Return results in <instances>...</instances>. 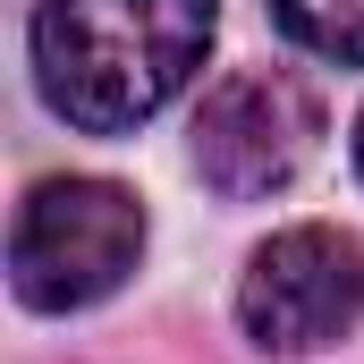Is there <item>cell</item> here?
<instances>
[{
	"label": "cell",
	"instance_id": "obj_2",
	"mask_svg": "<svg viewBox=\"0 0 364 364\" xmlns=\"http://www.w3.org/2000/svg\"><path fill=\"white\" fill-rule=\"evenodd\" d=\"M144 255V212L110 178H43L17 203L9 279L34 314H85L102 305Z\"/></svg>",
	"mask_w": 364,
	"mask_h": 364
},
{
	"label": "cell",
	"instance_id": "obj_5",
	"mask_svg": "<svg viewBox=\"0 0 364 364\" xmlns=\"http://www.w3.org/2000/svg\"><path fill=\"white\" fill-rule=\"evenodd\" d=\"M288 43H305L314 60H339V68H364V0H272Z\"/></svg>",
	"mask_w": 364,
	"mask_h": 364
},
{
	"label": "cell",
	"instance_id": "obj_1",
	"mask_svg": "<svg viewBox=\"0 0 364 364\" xmlns=\"http://www.w3.org/2000/svg\"><path fill=\"white\" fill-rule=\"evenodd\" d=\"M212 0H43L34 9V77L43 102L85 127L127 136L170 110L212 51Z\"/></svg>",
	"mask_w": 364,
	"mask_h": 364
},
{
	"label": "cell",
	"instance_id": "obj_6",
	"mask_svg": "<svg viewBox=\"0 0 364 364\" xmlns=\"http://www.w3.org/2000/svg\"><path fill=\"white\" fill-rule=\"evenodd\" d=\"M356 170H364V127H356Z\"/></svg>",
	"mask_w": 364,
	"mask_h": 364
},
{
	"label": "cell",
	"instance_id": "obj_4",
	"mask_svg": "<svg viewBox=\"0 0 364 364\" xmlns=\"http://www.w3.org/2000/svg\"><path fill=\"white\" fill-rule=\"evenodd\" d=\"M314 136H322V102L288 68H237L195 110V170L229 203H255L314 161Z\"/></svg>",
	"mask_w": 364,
	"mask_h": 364
},
{
	"label": "cell",
	"instance_id": "obj_3",
	"mask_svg": "<svg viewBox=\"0 0 364 364\" xmlns=\"http://www.w3.org/2000/svg\"><path fill=\"white\" fill-rule=\"evenodd\" d=\"M237 322L272 356L339 348L364 322V246L348 229H322V220L279 229L272 246H255V263L237 279Z\"/></svg>",
	"mask_w": 364,
	"mask_h": 364
}]
</instances>
